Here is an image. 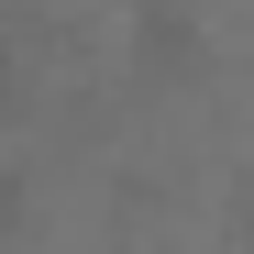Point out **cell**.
<instances>
[{
  "label": "cell",
  "instance_id": "2",
  "mask_svg": "<svg viewBox=\"0 0 254 254\" xmlns=\"http://www.w3.org/2000/svg\"><path fill=\"white\" fill-rule=\"evenodd\" d=\"M33 221V188H22V166H0V232H22Z\"/></svg>",
  "mask_w": 254,
  "mask_h": 254
},
{
  "label": "cell",
  "instance_id": "1",
  "mask_svg": "<svg viewBox=\"0 0 254 254\" xmlns=\"http://www.w3.org/2000/svg\"><path fill=\"white\" fill-rule=\"evenodd\" d=\"M133 66L166 77V89H188V77L210 66V33H199L188 0H133Z\"/></svg>",
  "mask_w": 254,
  "mask_h": 254
},
{
  "label": "cell",
  "instance_id": "3",
  "mask_svg": "<svg viewBox=\"0 0 254 254\" xmlns=\"http://www.w3.org/2000/svg\"><path fill=\"white\" fill-rule=\"evenodd\" d=\"M11 111H22V45L0 33V122H11Z\"/></svg>",
  "mask_w": 254,
  "mask_h": 254
}]
</instances>
